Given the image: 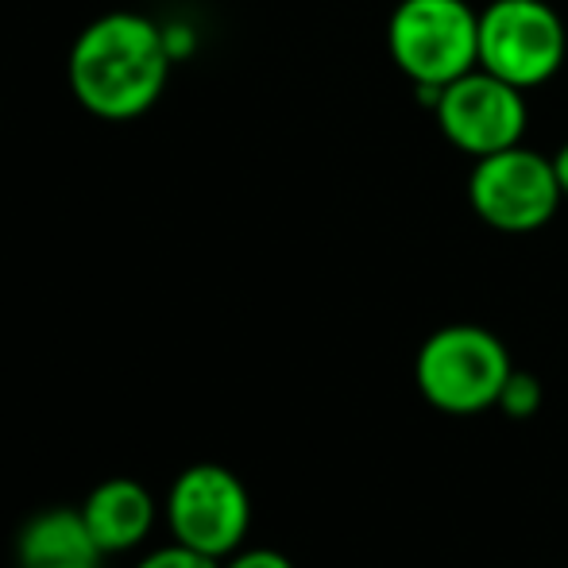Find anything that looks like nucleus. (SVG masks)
<instances>
[{
    "mask_svg": "<svg viewBox=\"0 0 568 568\" xmlns=\"http://www.w3.org/2000/svg\"><path fill=\"white\" fill-rule=\"evenodd\" d=\"M155 499L140 479H105L98 484L82 503V518L90 526V534L98 538V546L105 549V557L128 554L135 549L155 526Z\"/></svg>",
    "mask_w": 568,
    "mask_h": 568,
    "instance_id": "9",
    "label": "nucleus"
},
{
    "mask_svg": "<svg viewBox=\"0 0 568 568\" xmlns=\"http://www.w3.org/2000/svg\"><path fill=\"white\" fill-rule=\"evenodd\" d=\"M105 549L90 534L82 507H47L23 523L16 538V568H101Z\"/></svg>",
    "mask_w": 568,
    "mask_h": 568,
    "instance_id": "8",
    "label": "nucleus"
},
{
    "mask_svg": "<svg viewBox=\"0 0 568 568\" xmlns=\"http://www.w3.org/2000/svg\"><path fill=\"white\" fill-rule=\"evenodd\" d=\"M561 202L565 194L554 171V155L515 143V148L471 163L468 205L487 229L526 236V232L546 229Z\"/></svg>",
    "mask_w": 568,
    "mask_h": 568,
    "instance_id": "5",
    "label": "nucleus"
},
{
    "mask_svg": "<svg viewBox=\"0 0 568 568\" xmlns=\"http://www.w3.org/2000/svg\"><path fill=\"white\" fill-rule=\"evenodd\" d=\"M225 568H294V561L278 549H240L229 557Z\"/></svg>",
    "mask_w": 568,
    "mask_h": 568,
    "instance_id": "12",
    "label": "nucleus"
},
{
    "mask_svg": "<svg viewBox=\"0 0 568 568\" xmlns=\"http://www.w3.org/2000/svg\"><path fill=\"white\" fill-rule=\"evenodd\" d=\"M434 116L456 151H464L468 159H484L523 143L530 105H526V90L476 67L437 93Z\"/></svg>",
    "mask_w": 568,
    "mask_h": 568,
    "instance_id": "7",
    "label": "nucleus"
},
{
    "mask_svg": "<svg viewBox=\"0 0 568 568\" xmlns=\"http://www.w3.org/2000/svg\"><path fill=\"white\" fill-rule=\"evenodd\" d=\"M387 51L414 90H445L479 67V12L468 0H398Z\"/></svg>",
    "mask_w": 568,
    "mask_h": 568,
    "instance_id": "2",
    "label": "nucleus"
},
{
    "mask_svg": "<svg viewBox=\"0 0 568 568\" xmlns=\"http://www.w3.org/2000/svg\"><path fill=\"white\" fill-rule=\"evenodd\" d=\"M538 406H541V383L534 379L530 372H518L515 367L499 395V410L507 414V418H530Z\"/></svg>",
    "mask_w": 568,
    "mask_h": 568,
    "instance_id": "10",
    "label": "nucleus"
},
{
    "mask_svg": "<svg viewBox=\"0 0 568 568\" xmlns=\"http://www.w3.org/2000/svg\"><path fill=\"white\" fill-rule=\"evenodd\" d=\"M510 352L484 325H445L429 333L414 359V379L429 406L445 414H479L499 406L507 387Z\"/></svg>",
    "mask_w": 568,
    "mask_h": 568,
    "instance_id": "3",
    "label": "nucleus"
},
{
    "mask_svg": "<svg viewBox=\"0 0 568 568\" xmlns=\"http://www.w3.org/2000/svg\"><path fill=\"white\" fill-rule=\"evenodd\" d=\"M166 526L174 541L205 557H232L252 526V499L225 464H190L166 491Z\"/></svg>",
    "mask_w": 568,
    "mask_h": 568,
    "instance_id": "6",
    "label": "nucleus"
},
{
    "mask_svg": "<svg viewBox=\"0 0 568 568\" xmlns=\"http://www.w3.org/2000/svg\"><path fill=\"white\" fill-rule=\"evenodd\" d=\"M135 568H221V565H217V557H205V554H197V549L174 541V546L148 554Z\"/></svg>",
    "mask_w": 568,
    "mask_h": 568,
    "instance_id": "11",
    "label": "nucleus"
},
{
    "mask_svg": "<svg viewBox=\"0 0 568 568\" xmlns=\"http://www.w3.org/2000/svg\"><path fill=\"white\" fill-rule=\"evenodd\" d=\"M568 28L549 0H487L479 8V67L518 90H541L561 74Z\"/></svg>",
    "mask_w": 568,
    "mask_h": 568,
    "instance_id": "4",
    "label": "nucleus"
},
{
    "mask_svg": "<svg viewBox=\"0 0 568 568\" xmlns=\"http://www.w3.org/2000/svg\"><path fill=\"white\" fill-rule=\"evenodd\" d=\"M163 39H166V51H171V59H174V62L190 59V54H194V47H197L194 28H186V23H166V28H163Z\"/></svg>",
    "mask_w": 568,
    "mask_h": 568,
    "instance_id": "13",
    "label": "nucleus"
},
{
    "mask_svg": "<svg viewBox=\"0 0 568 568\" xmlns=\"http://www.w3.org/2000/svg\"><path fill=\"white\" fill-rule=\"evenodd\" d=\"M554 171H557V182H561V194L568 202V140L554 151Z\"/></svg>",
    "mask_w": 568,
    "mask_h": 568,
    "instance_id": "14",
    "label": "nucleus"
},
{
    "mask_svg": "<svg viewBox=\"0 0 568 568\" xmlns=\"http://www.w3.org/2000/svg\"><path fill=\"white\" fill-rule=\"evenodd\" d=\"M163 28L143 12H105L78 31L67 59L74 101L98 120H135L159 105L171 78Z\"/></svg>",
    "mask_w": 568,
    "mask_h": 568,
    "instance_id": "1",
    "label": "nucleus"
}]
</instances>
